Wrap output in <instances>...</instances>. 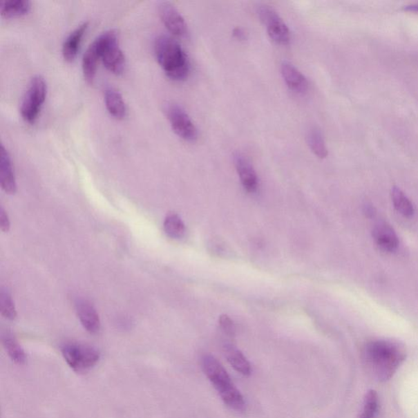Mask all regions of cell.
I'll return each mask as SVG.
<instances>
[{"mask_svg":"<svg viewBox=\"0 0 418 418\" xmlns=\"http://www.w3.org/2000/svg\"><path fill=\"white\" fill-rule=\"evenodd\" d=\"M406 357L404 345L393 340L371 341L363 350V361L366 370L381 383L392 379Z\"/></svg>","mask_w":418,"mask_h":418,"instance_id":"obj_1","label":"cell"},{"mask_svg":"<svg viewBox=\"0 0 418 418\" xmlns=\"http://www.w3.org/2000/svg\"><path fill=\"white\" fill-rule=\"evenodd\" d=\"M155 55L166 75L174 81L185 80L190 73V61L181 45L168 35H160L154 44Z\"/></svg>","mask_w":418,"mask_h":418,"instance_id":"obj_2","label":"cell"},{"mask_svg":"<svg viewBox=\"0 0 418 418\" xmlns=\"http://www.w3.org/2000/svg\"><path fill=\"white\" fill-rule=\"evenodd\" d=\"M201 367L225 404L236 411L244 410L245 407L244 397L233 383L231 377L222 363L212 354H205L201 357Z\"/></svg>","mask_w":418,"mask_h":418,"instance_id":"obj_3","label":"cell"},{"mask_svg":"<svg viewBox=\"0 0 418 418\" xmlns=\"http://www.w3.org/2000/svg\"><path fill=\"white\" fill-rule=\"evenodd\" d=\"M61 354L67 365L76 372L91 370L97 365L101 357L99 350L92 345L75 343L63 345Z\"/></svg>","mask_w":418,"mask_h":418,"instance_id":"obj_4","label":"cell"},{"mask_svg":"<svg viewBox=\"0 0 418 418\" xmlns=\"http://www.w3.org/2000/svg\"><path fill=\"white\" fill-rule=\"evenodd\" d=\"M100 48L101 60L112 73L120 75L125 68V57L120 47L115 31H106L97 39Z\"/></svg>","mask_w":418,"mask_h":418,"instance_id":"obj_5","label":"cell"},{"mask_svg":"<svg viewBox=\"0 0 418 418\" xmlns=\"http://www.w3.org/2000/svg\"><path fill=\"white\" fill-rule=\"evenodd\" d=\"M47 84L41 76H35L30 80L21 106L22 118L33 124L37 120L47 96Z\"/></svg>","mask_w":418,"mask_h":418,"instance_id":"obj_6","label":"cell"},{"mask_svg":"<svg viewBox=\"0 0 418 418\" xmlns=\"http://www.w3.org/2000/svg\"><path fill=\"white\" fill-rule=\"evenodd\" d=\"M260 21L266 26L268 35L274 42L287 45L290 42V31L278 12L267 4H260L257 8Z\"/></svg>","mask_w":418,"mask_h":418,"instance_id":"obj_7","label":"cell"},{"mask_svg":"<svg viewBox=\"0 0 418 418\" xmlns=\"http://www.w3.org/2000/svg\"><path fill=\"white\" fill-rule=\"evenodd\" d=\"M168 119L175 133L183 140L194 142L198 130L185 110L178 104H170L166 109Z\"/></svg>","mask_w":418,"mask_h":418,"instance_id":"obj_8","label":"cell"},{"mask_svg":"<svg viewBox=\"0 0 418 418\" xmlns=\"http://www.w3.org/2000/svg\"><path fill=\"white\" fill-rule=\"evenodd\" d=\"M160 17L169 32L180 38L188 35L187 24L176 8L169 2H162L159 6Z\"/></svg>","mask_w":418,"mask_h":418,"instance_id":"obj_9","label":"cell"},{"mask_svg":"<svg viewBox=\"0 0 418 418\" xmlns=\"http://www.w3.org/2000/svg\"><path fill=\"white\" fill-rule=\"evenodd\" d=\"M234 161H235L236 169L245 190L249 193L257 191L259 186L258 178L250 161L240 153H236L234 156Z\"/></svg>","mask_w":418,"mask_h":418,"instance_id":"obj_10","label":"cell"},{"mask_svg":"<svg viewBox=\"0 0 418 418\" xmlns=\"http://www.w3.org/2000/svg\"><path fill=\"white\" fill-rule=\"evenodd\" d=\"M0 184L3 191L8 195L17 192V182L11 156L4 146L0 147Z\"/></svg>","mask_w":418,"mask_h":418,"instance_id":"obj_11","label":"cell"},{"mask_svg":"<svg viewBox=\"0 0 418 418\" xmlns=\"http://www.w3.org/2000/svg\"><path fill=\"white\" fill-rule=\"evenodd\" d=\"M76 312L85 330L92 334H95L100 331V317L95 307L88 301L79 300L76 303Z\"/></svg>","mask_w":418,"mask_h":418,"instance_id":"obj_12","label":"cell"},{"mask_svg":"<svg viewBox=\"0 0 418 418\" xmlns=\"http://www.w3.org/2000/svg\"><path fill=\"white\" fill-rule=\"evenodd\" d=\"M372 237L381 250L393 253L398 249L399 238L394 229L386 222L377 224L372 230Z\"/></svg>","mask_w":418,"mask_h":418,"instance_id":"obj_13","label":"cell"},{"mask_svg":"<svg viewBox=\"0 0 418 418\" xmlns=\"http://www.w3.org/2000/svg\"><path fill=\"white\" fill-rule=\"evenodd\" d=\"M281 74L287 86L296 93L304 94L307 92L309 84L307 78L296 67L289 61L281 64Z\"/></svg>","mask_w":418,"mask_h":418,"instance_id":"obj_14","label":"cell"},{"mask_svg":"<svg viewBox=\"0 0 418 418\" xmlns=\"http://www.w3.org/2000/svg\"><path fill=\"white\" fill-rule=\"evenodd\" d=\"M88 28V22H84L71 32L62 45V55L67 61H73L77 56L81 42Z\"/></svg>","mask_w":418,"mask_h":418,"instance_id":"obj_15","label":"cell"},{"mask_svg":"<svg viewBox=\"0 0 418 418\" xmlns=\"http://www.w3.org/2000/svg\"><path fill=\"white\" fill-rule=\"evenodd\" d=\"M100 59V48H99V44L96 39L93 44H90L87 51L85 52L82 62L84 78L90 84H92L94 79H95L97 63Z\"/></svg>","mask_w":418,"mask_h":418,"instance_id":"obj_16","label":"cell"},{"mask_svg":"<svg viewBox=\"0 0 418 418\" xmlns=\"http://www.w3.org/2000/svg\"><path fill=\"white\" fill-rule=\"evenodd\" d=\"M225 357L234 370L244 376H249L251 372L250 363L239 349L230 344L223 347Z\"/></svg>","mask_w":418,"mask_h":418,"instance_id":"obj_17","label":"cell"},{"mask_svg":"<svg viewBox=\"0 0 418 418\" xmlns=\"http://www.w3.org/2000/svg\"><path fill=\"white\" fill-rule=\"evenodd\" d=\"M105 103L108 112L117 120H124L127 115L122 95L114 88H107L105 91Z\"/></svg>","mask_w":418,"mask_h":418,"instance_id":"obj_18","label":"cell"},{"mask_svg":"<svg viewBox=\"0 0 418 418\" xmlns=\"http://www.w3.org/2000/svg\"><path fill=\"white\" fill-rule=\"evenodd\" d=\"M2 343L9 358L16 365H23L26 363L27 357L23 348L18 343L15 336L10 332H6L2 336Z\"/></svg>","mask_w":418,"mask_h":418,"instance_id":"obj_19","label":"cell"},{"mask_svg":"<svg viewBox=\"0 0 418 418\" xmlns=\"http://www.w3.org/2000/svg\"><path fill=\"white\" fill-rule=\"evenodd\" d=\"M164 230L171 239L181 240L186 234V226L177 213H171L164 219Z\"/></svg>","mask_w":418,"mask_h":418,"instance_id":"obj_20","label":"cell"},{"mask_svg":"<svg viewBox=\"0 0 418 418\" xmlns=\"http://www.w3.org/2000/svg\"><path fill=\"white\" fill-rule=\"evenodd\" d=\"M31 3L28 0L6 1L0 7V13L6 18H15L27 15L30 10Z\"/></svg>","mask_w":418,"mask_h":418,"instance_id":"obj_21","label":"cell"},{"mask_svg":"<svg viewBox=\"0 0 418 418\" xmlns=\"http://www.w3.org/2000/svg\"><path fill=\"white\" fill-rule=\"evenodd\" d=\"M392 199L395 209L403 217L411 218L415 215V206L401 189L395 187L392 188Z\"/></svg>","mask_w":418,"mask_h":418,"instance_id":"obj_22","label":"cell"},{"mask_svg":"<svg viewBox=\"0 0 418 418\" xmlns=\"http://www.w3.org/2000/svg\"><path fill=\"white\" fill-rule=\"evenodd\" d=\"M307 141L310 149L312 150L318 158H326L327 155V149L325 138H323L320 129L317 128H312L310 129L307 135Z\"/></svg>","mask_w":418,"mask_h":418,"instance_id":"obj_23","label":"cell"},{"mask_svg":"<svg viewBox=\"0 0 418 418\" xmlns=\"http://www.w3.org/2000/svg\"><path fill=\"white\" fill-rule=\"evenodd\" d=\"M379 408V397L376 390H368L365 395L361 415L359 418H375Z\"/></svg>","mask_w":418,"mask_h":418,"instance_id":"obj_24","label":"cell"},{"mask_svg":"<svg viewBox=\"0 0 418 418\" xmlns=\"http://www.w3.org/2000/svg\"><path fill=\"white\" fill-rule=\"evenodd\" d=\"M0 312L9 321H15L17 317V310L12 296L7 289L0 292Z\"/></svg>","mask_w":418,"mask_h":418,"instance_id":"obj_25","label":"cell"},{"mask_svg":"<svg viewBox=\"0 0 418 418\" xmlns=\"http://www.w3.org/2000/svg\"><path fill=\"white\" fill-rule=\"evenodd\" d=\"M219 325L224 334L229 338H235L236 334L235 323L227 314H222L219 317Z\"/></svg>","mask_w":418,"mask_h":418,"instance_id":"obj_26","label":"cell"},{"mask_svg":"<svg viewBox=\"0 0 418 418\" xmlns=\"http://www.w3.org/2000/svg\"><path fill=\"white\" fill-rule=\"evenodd\" d=\"M10 227L11 223L8 215L6 211L1 207V209H0V229H1L3 232L6 233L10 230Z\"/></svg>","mask_w":418,"mask_h":418,"instance_id":"obj_27","label":"cell"},{"mask_svg":"<svg viewBox=\"0 0 418 418\" xmlns=\"http://www.w3.org/2000/svg\"><path fill=\"white\" fill-rule=\"evenodd\" d=\"M233 35L238 39L243 40V39H245V34L244 31H243L240 28H236V29L234 30Z\"/></svg>","mask_w":418,"mask_h":418,"instance_id":"obj_28","label":"cell"},{"mask_svg":"<svg viewBox=\"0 0 418 418\" xmlns=\"http://www.w3.org/2000/svg\"><path fill=\"white\" fill-rule=\"evenodd\" d=\"M403 10L406 12H418V3L410 4V6H404Z\"/></svg>","mask_w":418,"mask_h":418,"instance_id":"obj_29","label":"cell"},{"mask_svg":"<svg viewBox=\"0 0 418 418\" xmlns=\"http://www.w3.org/2000/svg\"><path fill=\"white\" fill-rule=\"evenodd\" d=\"M365 211L366 214L368 216V217H372V216H374V214H375V210L374 209V207H372L371 205L365 206Z\"/></svg>","mask_w":418,"mask_h":418,"instance_id":"obj_30","label":"cell"}]
</instances>
